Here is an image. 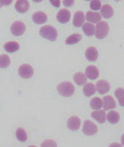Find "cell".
Wrapping results in <instances>:
<instances>
[{
	"instance_id": "obj_29",
	"label": "cell",
	"mask_w": 124,
	"mask_h": 147,
	"mask_svg": "<svg viewBox=\"0 0 124 147\" xmlns=\"http://www.w3.org/2000/svg\"><path fill=\"white\" fill-rule=\"evenodd\" d=\"M40 147H57V144L54 140L49 139L43 142Z\"/></svg>"
},
{
	"instance_id": "obj_4",
	"label": "cell",
	"mask_w": 124,
	"mask_h": 147,
	"mask_svg": "<svg viewBox=\"0 0 124 147\" xmlns=\"http://www.w3.org/2000/svg\"><path fill=\"white\" fill-rule=\"evenodd\" d=\"M98 128L97 125L90 120L84 121L82 127V132L84 134L90 136L95 134L98 132Z\"/></svg>"
},
{
	"instance_id": "obj_12",
	"label": "cell",
	"mask_w": 124,
	"mask_h": 147,
	"mask_svg": "<svg viewBox=\"0 0 124 147\" xmlns=\"http://www.w3.org/2000/svg\"><path fill=\"white\" fill-rule=\"evenodd\" d=\"M86 58L90 62H95L99 57V52L94 47H90L87 48L85 53Z\"/></svg>"
},
{
	"instance_id": "obj_37",
	"label": "cell",
	"mask_w": 124,
	"mask_h": 147,
	"mask_svg": "<svg viewBox=\"0 0 124 147\" xmlns=\"http://www.w3.org/2000/svg\"><path fill=\"white\" fill-rule=\"evenodd\" d=\"M2 7V5H1V3H0V8Z\"/></svg>"
},
{
	"instance_id": "obj_34",
	"label": "cell",
	"mask_w": 124,
	"mask_h": 147,
	"mask_svg": "<svg viewBox=\"0 0 124 147\" xmlns=\"http://www.w3.org/2000/svg\"><path fill=\"white\" fill-rule=\"evenodd\" d=\"M109 147H123L121 144L118 143H111V145L109 146Z\"/></svg>"
},
{
	"instance_id": "obj_15",
	"label": "cell",
	"mask_w": 124,
	"mask_h": 147,
	"mask_svg": "<svg viewBox=\"0 0 124 147\" xmlns=\"http://www.w3.org/2000/svg\"><path fill=\"white\" fill-rule=\"evenodd\" d=\"M85 21V15L82 11L76 12L73 19V25L76 28L80 27Z\"/></svg>"
},
{
	"instance_id": "obj_3",
	"label": "cell",
	"mask_w": 124,
	"mask_h": 147,
	"mask_svg": "<svg viewBox=\"0 0 124 147\" xmlns=\"http://www.w3.org/2000/svg\"><path fill=\"white\" fill-rule=\"evenodd\" d=\"M110 27L107 22L105 21L99 22L96 25L95 36L99 39L105 38L109 33Z\"/></svg>"
},
{
	"instance_id": "obj_36",
	"label": "cell",
	"mask_w": 124,
	"mask_h": 147,
	"mask_svg": "<svg viewBox=\"0 0 124 147\" xmlns=\"http://www.w3.org/2000/svg\"><path fill=\"white\" fill-rule=\"evenodd\" d=\"M28 147H37L35 146H29Z\"/></svg>"
},
{
	"instance_id": "obj_35",
	"label": "cell",
	"mask_w": 124,
	"mask_h": 147,
	"mask_svg": "<svg viewBox=\"0 0 124 147\" xmlns=\"http://www.w3.org/2000/svg\"><path fill=\"white\" fill-rule=\"evenodd\" d=\"M32 1H33L34 2L39 3L42 1L43 0H32Z\"/></svg>"
},
{
	"instance_id": "obj_14",
	"label": "cell",
	"mask_w": 124,
	"mask_h": 147,
	"mask_svg": "<svg viewBox=\"0 0 124 147\" xmlns=\"http://www.w3.org/2000/svg\"><path fill=\"white\" fill-rule=\"evenodd\" d=\"M117 106L116 101L111 96H107L103 98V107L105 110L115 109Z\"/></svg>"
},
{
	"instance_id": "obj_21",
	"label": "cell",
	"mask_w": 124,
	"mask_h": 147,
	"mask_svg": "<svg viewBox=\"0 0 124 147\" xmlns=\"http://www.w3.org/2000/svg\"><path fill=\"white\" fill-rule=\"evenodd\" d=\"M82 29L85 34L88 37L92 36L95 32V27L94 25L88 22H86L82 26Z\"/></svg>"
},
{
	"instance_id": "obj_9",
	"label": "cell",
	"mask_w": 124,
	"mask_h": 147,
	"mask_svg": "<svg viewBox=\"0 0 124 147\" xmlns=\"http://www.w3.org/2000/svg\"><path fill=\"white\" fill-rule=\"evenodd\" d=\"M96 87L99 93L101 95H104L109 92L111 86L108 81L105 80H100L97 82Z\"/></svg>"
},
{
	"instance_id": "obj_28",
	"label": "cell",
	"mask_w": 124,
	"mask_h": 147,
	"mask_svg": "<svg viewBox=\"0 0 124 147\" xmlns=\"http://www.w3.org/2000/svg\"><path fill=\"white\" fill-rule=\"evenodd\" d=\"M115 96L117 98L119 105L124 106V89L119 87L115 91Z\"/></svg>"
},
{
	"instance_id": "obj_38",
	"label": "cell",
	"mask_w": 124,
	"mask_h": 147,
	"mask_svg": "<svg viewBox=\"0 0 124 147\" xmlns=\"http://www.w3.org/2000/svg\"><path fill=\"white\" fill-rule=\"evenodd\" d=\"M115 1H121V0H115Z\"/></svg>"
},
{
	"instance_id": "obj_16",
	"label": "cell",
	"mask_w": 124,
	"mask_h": 147,
	"mask_svg": "<svg viewBox=\"0 0 124 147\" xmlns=\"http://www.w3.org/2000/svg\"><path fill=\"white\" fill-rule=\"evenodd\" d=\"M20 45L18 42L15 41H10L7 42L3 45V49L7 52L13 53L19 51Z\"/></svg>"
},
{
	"instance_id": "obj_8",
	"label": "cell",
	"mask_w": 124,
	"mask_h": 147,
	"mask_svg": "<svg viewBox=\"0 0 124 147\" xmlns=\"http://www.w3.org/2000/svg\"><path fill=\"white\" fill-rule=\"evenodd\" d=\"M81 125V120L76 116H73L68 119L67 127L72 131H76L80 128Z\"/></svg>"
},
{
	"instance_id": "obj_26",
	"label": "cell",
	"mask_w": 124,
	"mask_h": 147,
	"mask_svg": "<svg viewBox=\"0 0 124 147\" xmlns=\"http://www.w3.org/2000/svg\"><path fill=\"white\" fill-rule=\"evenodd\" d=\"M15 136L17 140L21 142H25L27 139V136L25 129L22 128H18L15 132Z\"/></svg>"
},
{
	"instance_id": "obj_33",
	"label": "cell",
	"mask_w": 124,
	"mask_h": 147,
	"mask_svg": "<svg viewBox=\"0 0 124 147\" xmlns=\"http://www.w3.org/2000/svg\"><path fill=\"white\" fill-rule=\"evenodd\" d=\"M13 0H0V3L1 5L8 6L11 4Z\"/></svg>"
},
{
	"instance_id": "obj_2",
	"label": "cell",
	"mask_w": 124,
	"mask_h": 147,
	"mask_svg": "<svg viewBox=\"0 0 124 147\" xmlns=\"http://www.w3.org/2000/svg\"><path fill=\"white\" fill-rule=\"evenodd\" d=\"M60 95L65 97L71 96L75 92V86L70 81H64L59 84L57 87Z\"/></svg>"
},
{
	"instance_id": "obj_22",
	"label": "cell",
	"mask_w": 124,
	"mask_h": 147,
	"mask_svg": "<svg viewBox=\"0 0 124 147\" xmlns=\"http://www.w3.org/2000/svg\"><path fill=\"white\" fill-rule=\"evenodd\" d=\"M75 82L79 86H82L86 83L87 81L86 77L84 73L78 72L75 74L74 76Z\"/></svg>"
},
{
	"instance_id": "obj_23",
	"label": "cell",
	"mask_w": 124,
	"mask_h": 147,
	"mask_svg": "<svg viewBox=\"0 0 124 147\" xmlns=\"http://www.w3.org/2000/svg\"><path fill=\"white\" fill-rule=\"evenodd\" d=\"M82 38L81 34L79 33L74 34L68 37L65 40V44L68 45H72L77 44Z\"/></svg>"
},
{
	"instance_id": "obj_11",
	"label": "cell",
	"mask_w": 124,
	"mask_h": 147,
	"mask_svg": "<svg viewBox=\"0 0 124 147\" xmlns=\"http://www.w3.org/2000/svg\"><path fill=\"white\" fill-rule=\"evenodd\" d=\"M48 17L45 13L43 11L35 12L32 16V20L36 24L40 25L47 22Z\"/></svg>"
},
{
	"instance_id": "obj_32",
	"label": "cell",
	"mask_w": 124,
	"mask_h": 147,
	"mask_svg": "<svg viewBox=\"0 0 124 147\" xmlns=\"http://www.w3.org/2000/svg\"><path fill=\"white\" fill-rule=\"evenodd\" d=\"M50 2L54 7H59L61 5V0H49Z\"/></svg>"
},
{
	"instance_id": "obj_25",
	"label": "cell",
	"mask_w": 124,
	"mask_h": 147,
	"mask_svg": "<svg viewBox=\"0 0 124 147\" xmlns=\"http://www.w3.org/2000/svg\"><path fill=\"white\" fill-rule=\"evenodd\" d=\"M90 105L94 110H99L102 108L103 102L100 98L95 97L91 99Z\"/></svg>"
},
{
	"instance_id": "obj_5",
	"label": "cell",
	"mask_w": 124,
	"mask_h": 147,
	"mask_svg": "<svg viewBox=\"0 0 124 147\" xmlns=\"http://www.w3.org/2000/svg\"><path fill=\"white\" fill-rule=\"evenodd\" d=\"M26 30V27L23 22L19 21L14 22L10 27L11 33L15 36L22 35Z\"/></svg>"
},
{
	"instance_id": "obj_10",
	"label": "cell",
	"mask_w": 124,
	"mask_h": 147,
	"mask_svg": "<svg viewBox=\"0 0 124 147\" xmlns=\"http://www.w3.org/2000/svg\"><path fill=\"white\" fill-rule=\"evenodd\" d=\"M15 7L17 12L23 13L28 11L30 8V4L27 0H17Z\"/></svg>"
},
{
	"instance_id": "obj_39",
	"label": "cell",
	"mask_w": 124,
	"mask_h": 147,
	"mask_svg": "<svg viewBox=\"0 0 124 147\" xmlns=\"http://www.w3.org/2000/svg\"><path fill=\"white\" fill-rule=\"evenodd\" d=\"M85 1H91V0H85Z\"/></svg>"
},
{
	"instance_id": "obj_19",
	"label": "cell",
	"mask_w": 124,
	"mask_h": 147,
	"mask_svg": "<svg viewBox=\"0 0 124 147\" xmlns=\"http://www.w3.org/2000/svg\"><path fill=\"white\" fill-rule=\"evenodd\" d=\"M101 13L105 19H109L113 16L114 10L112 7L108 4H104L101 8Z\"/></svg>"
},
{
	"instance_id": "obj_30",
	"label": "cell",
	"mask_w": 124,
	"mask_h": 147,
	"mask_svg": "<svg viewBox=\"0 0 124 147\" xmlns=\"http://www.w3.org/2000/svg\"><path fill=\"white\" fill-rule=\"evenodd\" d=\"M90 8L93 10H98L101 8V3L100 0H92L90 3Z\"/></svg>"
},
{
	"instance_id": "obj_1",
	"label": "cell",
	"mask_w": 124,
	"mask_h": 147,
	"mask_svg": "<svg viewBox=\"0 0 124 147\" xmlns=\"http://www.w3.org/2000/svg\"><path fill=\"white\" fill-rule=\"evenodd\" d=\"M39 34L41 37L51 41H56L58 36L56 28L50 25L42 27L40 29Z\"/></svg>"
},
{
	"instance_id": "obj_24",
	"label": "cell",
	"mask_w": 124,
	"mask_h": 147,
	"mask_svg": "<svg viewBox=\"0 0 124 147\" xmlns=\"http://www.w3.org/2000/svg\"><path fill=\"white\" fill-rule=\"evenodd\" d=\"M107 121L111 124H116L119 121L120 116L117 111H111L107 115Z\"/></svg>"
},
{
	"instance_id": "obj_27",
	"label": "cell",
	"mask_w": 124,
	"mask_h": 147,
	"mask_svg": "<svg viewBox=\"0 0 124 147\" xmlns=\"http://www.w3.org/2000/svg\"><path fill=\"white\" fill-rule=\"evenodd\" d=\"M10 64V59L7 54L0 55V68L5 69L9 67Z\"/></svg>"
},
{
	"instance_id": "obj_17",
	"label": "cell",
	"mask_w": 124,
	"mask_h": 147,
	"mask_svg": "<svg viewBox=\"0 0 124 147\" xmlns=\"http://www.w3.org/2000/svg\"><path fill=\"white\" fill-rule=\"evenodd\" d=\"M86 17L88 21L94 23H99L101 20V16L99 13L91 11L86 13Z\"/></svg>"
},
{
	"instance_id": "obj_31",
	"label": "cell",
	"mask_w": 124,
	"mask_h": 147,
	"mask_svg": "<svg viewBox=\"0 0 124 147\" xmlns=\"http://www.w3.org/2000/svg\"><path fill=\"white\" fill-rule=\"evenodd\" d=\"M75 0H63V4L65 7H70L74 3Z\"/></svg>"
},
{
	"instance_id": "obj_7",
	"label": "cell",
	"mask_w": 124,
	"mask_h": 147,
	"mask_svg": "<svg viewBox=\"0 0 124 147\" xmlns=\"http://www.w3.org/2000/svg\"><path fill=\"white\" fill-rule=\"evenodd\" d=\"M71 14L70 12L66 9L59 10L56 15L58 21L62 24L68 23L70 20Z\"/></svg>"
},
{
	"instance_id": "obj_18",
	"label": "cell",
	"mask_w": 124,
	"mask_h": 147,
	"mask_svg": "<svg viewBox=\"0 0 124 147\" xmlns=\"http://www.w3.org/2000/svg\"><path fill=\"white\" fill-rule=\"evenodd\" d=\"M91 117L100 123H104L105 122L106 112L104 110L94 111L91 113Z\"/></svg>"
},
{
	"instance_id": "obj_13",
	"label": "cell",
	"mask_w": 124,
	"mask_h": 147,
	"mask_svg": "<svg viewBox=\"0 0 124 147\" xmlns=\"http://www.w3.org/2000/svg\"><path fill=\"white\" fill-rule=\"evenodd\" d=\"M85 73L88 78L92 80H94L99 77V71L98 68L96 66L90 65L87 67Z\"/></svg>"
},
{
	"instance_id": "obj_20",
	"label": "cell",
	"mask_w": 124,
	"mask_h": 147,
	"mask_svg": "<svg viewBox=\"0 0 124 147\" xmlns=\"http://www.w3.org/2000/svg\"><path fill=\"white\" fill-rule=\"evenodd\" d=\"M83 92L86 96H91L93 95L96 92L95 86L92 83H88L83 87Z\"/></svg>"
},
{
	"instance_id": "obj_6",
	"label": "cell",
	"mask_w": 124,
	"mask_h": 147,
	"mask_svg": "<svg viewBox=\"0 0 124 147\" xmlns=\"http://www.w3.org/2000/svg\"><path fill=\"white\" fill-rule=\"evenodd\" d=\"M33 68L30 65L24 64L20 66L18 70L19 75L22 78H30L33 75Z\"/></svg>"
}]
</instances>
